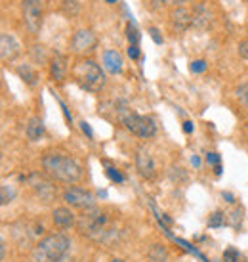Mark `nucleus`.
Wrapping results in <instances>:
<instances>
[{
  "instance_id": "obj_17",
  "label": "nucleus",
  "mask_w": 248,
  "mask_h": 262,
  "mask_svg": "<svg viewBox=\"0 0 248 262\" xmlns=\"http://www.w3.org/2000/svg\"><path fill=\"white\" fill-rule=\"evenodd\" d=\"M25 134L31 142H37L40 138L44 136V123L38 119V117H31L27 123V128H25Z\"/></svg>"
},
{
  "instance_id": "obj_41",
  "label": "nucleus",
  "mask_w": 248,
  "mask_h": 262,
  "mask_svg": "<svg viewBox=\"0 0 248 262\" xmlns=\"http://www.w3.org/2000/svg\"><path fill=\"white\" fill-rule=\"evenodd\" d=\"M214 170H216V174H221V165L214 166Z\"/></svg>"
},
{
  "instance_id": "obj_28",
  "label": "nucleus",
  "mask_w": 248,
  "mask_h": 262,
  "mask_svg": "<svg viewBox=\"0 0 248 262\" xmlns=\"http://www.w3.org/2000/svg\"><path fill=\"white\" fill-rule=\"evenodd\" d=\"M33 54H35V59H38V61H46V54H44V46H35L33 48Z\"/></svg>"
},
{
  "instance_id": "obj_26",
  "label": "nucleus",
  "mask_w": 248,
  "mask_h": 262,
  "mask_svg": "<svg viewBox=\"0 0 248 262\" xmlns=\"http://www.w3.org/2000/svg\"><path fill=\"white\" fill-rule=\"evenodd\" d=\"M191 73H202L204 69H206V61L204 59H197V61H193L191 63Z\"/></svg>"
},
{
  "instance_id": "obj_35",
  "label": "nucleus",
  "mask_w": 248,
  "mask_h": 262,
  "mask_svg": "<svg viewBox=\"0 0 248 262\" xmlns=\"http://www.w3.org/2000/svg\"><path fill=\"white\" fill-rule=\"evenodd\" d=\"M172 4H176V6H183V4H189L193 0H170Z\"/></svg>"
},
{
  "instance_id": "obj_6",
  "label": "nucleus",
  "mask_w": 248,
  "mask_h": 262,
  "mask_svg": "<svg viewBox=\"0 0 248 262\" xmlns=\"http://www.w3.org/2000/svg\"><path fill=\"white\" fill-rule=\"evenodd\" d=\"M23 21L31 33H38L42 27V2L40 0H21Z\"/></svg>"
},
{
  "instance_id": "obj_31",
  "label": "nucleus",
  "mask_w": 248,
  "mask_h": 262,
  "mask_svg": "<svg viewBox=\"0 0 248 262\" xmlns=\"http://www.w3.org/2000/svg\"><path fill=\"white\" fill-rule=\"evenodd\" d=\"M219 161H221V159H219L218 153H208V155H206V163H208V165L218 166V165H219Z\"/></svg>"
},
{
  "instance_id": "obj_30",
  "label": "nucleus",
  "mask_w": 248,
  "mask_h": 262,
  "mask_svg": "<svg viewBox=\"0 0 248 262\" xmlns=\"http://www.w3.org/2000/svg\"><path fill=\"white\" fill-rule=\"evenodd\" d=\"M128 56L132 59H140V56H142V54H140V46H138V44H130V46H128Z\"/></svg>"
},
{
  "instance_id": "obj_40",
  "label": "nucleus",
  "mask_w": 248,
  "mask_h": 262,
  "mask_svg": "<svg viewBox=\"0 0 248 262\" xmlns=\"http://www.w3.org/2000/svg\"><path fill=\"white\" fill-rule=\"evenodd\" d=\"M193 165H195V166H199V165H200L199 157H193Z\"/></svg>"
},
{
  "instance_id": "obj_1",
  "label": "nucleus",
  "mask_w": 248,
  "mask_h": 262,
  "mask_svg": "<svg viewBox=\"0 0 248 262\" xmlns=\"http://www.w3.org/2000/svg\"><path fill=\"white\" fill-rule=\"evenodd\" d=\"M42 168L50 178L65 184H76L82 178V166L61 153H46L42 157Z\"/></svg>"
},
{
  "instance_id": "obj_9",
  "label": "nucleus",
  "mask_w": 248,
  "mask_h": 262,
  "mask_svg": "<svg viewBox=\"0 0 248 262\" xmlns=\"http://www.w3.org/2000/svg\"><path fill=\"white\" fill-rule=\"evenodd\" d=\"M136 168L142 178L145 180H153L155 174H157V166H155V161H153L151 153L145 149V147H140L138 153H136Z\"/></svg>"
},
{
  "instance_id": "obj_44",
  "label": "nucleus",
  "mask_w": 248,
  "mask_h": 262,
  "mask_svg": "<svg viewBox=\"0 0 248 262\" xmlns=\"http://www.w3.org/2000/svg\"><path fill=\"white\" fill-rule=\"evenodd\" d=\"M105 2H107V4H114V2H116V0H105Z\"/></svg>"
},
{
  "instance_id": "obj_38",
  "label": "nucleus",
  "mask_w": 248,
  "mask_h": 262,
  "mask_svg": "<svg viewBox=\"0 0 248 262\" xmlns=\"http://www.w3.org/2000/svg\"><path fill=\"white\" fill-rule=\"evenodd\" d=\"M0 254H2V260H4V256H6V245L2 243V249H0Z\"/></svg>"
},
{
  "instance_id": "obj_34",
  "label": "nucleus",
  "mask_w": 248,
  "mask_h": 262,
  "mask_svg": "<svg viewBox=\"0 0 248 262\" xmlns=\"http://www.w3.org/2000/svg\"><path fill=\"white\" fill-rule=\"evenodd\" d=\"M183 132H185V134H191V132H193V123H191V121H185V123H183Z\"/></svg>"
},
{
  "instance_id": "obj_15",
  "label": "nucleus",
  "mask_w": 248,
  "mask_h": 262,
  "mask_svg": "<svg viewBox=\"0 0 248 262\" xmlns=\"http://www.w3.org/2000/svg\"><path fill=\"white\" fill-rule=\"evenodd\" d=\"M67 71H69V63L67 58L61 54H56L54 58L50 59V75L54 80H63L67 77Z\"/></svg>"
},
{
  "instance_id": "obj_16",
  "label": "nucleus",
  "mask_w": 248,
  "mask_h": 262,
  "mask_svg": "<svg viewBox=\"0 0 248 262\" xmlns=\"http://www.w3.org/2000/svg\"><path fill=\"white\" fill-rule=\"evenodd\" d=\"M27 182H31V186H33V190L37 192L40 197H52V194H54V188H52V184L50 182H46L44 178L40 174H31L27 178Z\"/></svg>"
},
{
  "instance_id": "obj_4",
  "label": "nucleus",
  "mask_w": 248,
  "mask_h": 262,
  "mask_svg": "<svg viewBox=\"0 0 248 262\" xmlns=\"http://www.w3.org/2000/svg\"><path fill=\"white\" fill-rule=\"evenodd\" d=\"M105 222H107L105 214L94 205V207H90V209H84L82 213L76 216V230H78V233L95 239L99 233L103 232Z\"/></svg>"
},
{
  "instance_id": "obj_23",
  "label": "nucleus",
  "mask_w": 248,
  "mask_h": 262,
  "mask_svg": "<svg viewBox=\"0 0 248 262\" xmlns=\"http://www.w3.org/2000/svg\"><path fill=\"white\" fill-rule=\"evenodd\" d=\"M105 174L109 176V180H113V182H116V184H120V182H124V176L114 168V166H107V170H105Z\"/></svg>"
},
{
  "instance_id": "obj_29",
  "label": "nucleus",
  "mask_w": 248,
  "mask_h": 262,
  "mask_svg": "<svg viewBox=\"0 0 248 262\" xmlns=\"http://www.w3.org/2000/svg\"><path fill=\"white\" fill-rule=\"evenodd\" d=\"M238 56H240V58H244V59H248V40L238 42Z\"/></svg>"
},
{
  "instance_id": "obj_20",
  "label": "nucleus",
  "mask_w": 248,
  "mask_h": 262,
  "mask_svg": "<svg viewBox=\"0 0 248 262\" xmlns=\"http://www.w3.org/2000/svg\"><path fill=\"white\" fill-rule=\"evenodd\" d=\"M61 10L69 18H76L80 14V2L78 0H63L61 2Z\"/></svg>"
},
{
  "instance_id": "obj_25",
  "label": "nucleus",
  "mask_w": 248,
  "mask_h": 262,
  "mask_svg": "<svg viewBox=\"0 0 248 262\" xmlns=\"http://www.w3.org/2000/svg\"><path fill=\"white\" fill-rule=\"evenodd\" d=\"M14 195H16V192H14L12 188H8V186H2V205L10 203V201L14 199Z\"/></svg>"
},
{
  "instance_id": "obj_24",
  "label": "nucleus",
  "mask_w": 248,
  "mask_h": 262,
  "mask_svg": "<svg viewBox=\"0 0 248 262\" xmlns=\"http://www.w3.org/2000/svg\"><path fill=\"white\" fill-rule=\"evenodd\" d=\"M240 220H242V209H233V211H231V220H229V224H231L233 228H238V226H240Z\"/></svg>"
},
{
  "instance_id": "obj_8",
  "label": "nucleus",
  "mask_w": 248,
  "mask_h": 262,
  "mask_svg": "<svg viewBox=\"0 0 248 262\" xmlns=\"http://www.w3.org/2000/svg\"><path fill=\"white\" fill-rule=\"evenodd\" d=\"M97 44L94 31L90 29H78L71 39V50L75 54H86V52H92Z\"/></svg>"
},
{
  "instance_id": "obj_32",
  "label": "nucleus",
  "mask_w": 248,
  "mask_h": 262,
  "mask_svg": "<svg viewBox=\"0 0 248 262\" xmlns=\"http://www.w3.org/2000/svg\"><path fill=\"white\" fill-rule=\"evenodd\" d=\"M149 35H151L153 40H155L157 44H162V37L159 35V29H155V27H151V29H149Z\"/></svg>"
},
{
  "instance_id": "obj_19",
  "label": "nucleus",
  "mask_w": 248,
  "mask_h": 262,
  "mask_svg": "<svg viewBox=\"0 0 248 262\" xmlns=\"http://www.w3.org/2000/svg\"><path fill=\"white\" fill-rule=\"evenodd\" d=\"M149 258L153 262H164L168 258V251H166V247L161 245V243H155L151 249H149Z\"/></svg>"
},
{
  "instance_id": "obj_18",
  "label": "nucleus",
  "mask_w": 248,
  "mask_h": 262,
  "mask_svg": "<svg viewBox=\"0 0 248 262\" xmlns=\"http://www.w3.org/2000/svg\"><path fill=\"white\" fill-rule=\"evenodd\" d=\"M18 75L23 78L25 82H27L29 86H35V84L38 82L37 71L31 67V65H19V67H18Z\"/></svg>"
},
{
  "instance_id": "obj_2",
  "label": "nucleus",
  "mask_w": 248,
  "mask_h": 262,
  "mask_svg": "<svg viewBox=\"0 0 248 262\" xmlns=\"http://www.w3.org/2000/svg\"><path fill=\"white\" fill-rule=\"evenodd\" d=\"M71 241L63 233H50L33 247V262H59L69 252Z\"/></svg>"
},
{
  "instance_id": "obj_42",
  "label": "nucleus",
  "mask_w": 248,
  "mask_h": 262,
  "mask_svg": "<svg viewBox=\"0 0 248 262\" xmlns=\"http://www.w3.org/2000/svg\"><path fill=\"white\" fill-rule=\"evenodd\" d=\"M155 2H157V4H166L168 0H155Z\"/></svg>"
},
{
  "instance_id": "obj_14",
  "label": "nucleus",
  "mask_w": 248,
  "mask_h": 262,
  "mask_svg": "<svg viewBox=\"0 0 248 262\" xmlns=\"http://www.w3.org/2000/svg\"><path fill=\"white\" fill-rule=\"evenodd\" d=\"M52 218H54V224H56L57 228H61V230L71 228V226H76V216L73 214V211L67 209V207H57V209H54Z\"/></svg>"
},
{
  "instance_id": "obj_45",
  "label": "nucleus",
  "mask_w": 248,
  "mask_h": 262,
  "mask_svg": "<svg viewBox=\"0 0 248 262\" xmlns=\"http://www.w3.org/2000/svg\"><path fill=\"white\" fill-rule=\"evenodd\" d=\"M246 40H248V35H246Z\"/></svg>"
},
{
  "instance_id": "obj_13",
  "label": "nucleus",
  "mask_w": 248,
  "mask_h": 262,
  "mask_svg": "<svg viewBox=\"0 0 248 262\" xmlns=\"http://www.w3.org/2000/svg\"><path fill=\"white\" fill-rule=\"evenodd\" d=\"M122 67H124V61H122L120 52H116V50H105L103 52L105 71L111 73V75H118V73H122Z\"/></svg>"
},
{
  "instance_id": "obj_5",
  "label": "nucleus",
  "mask_w": 248,
  "mask_h": 262,
  "mask_svg": "<svg viewBox=\"0 0 248 262\" xmlns=\"http://www.w3.org/2000/svg\"><path fill=\"white\" fill-rule=\"evenodd\" d=\"M120 123L126 126V130H130L132 134L140 138H153L157 134V125H155V121L151 117L138 115V113L130 111Z\"/></svg>"
},
{
  "instance_id": "obj_7",
  "label": "nucleus",
  "mask_w": 248,
  "mask_h": 262,
  "mask_svg": "<svg viewBox=\"0 0 248 262\" xmlns=\"http://www.w3.org/2000/svg\"><path fill=\"white\" fill-rule=\"evenodd\" d=\"M63 201L75 209H90L95 205V197L92 192L88 190H82L78 186H69L65 192H63Z\"/></svg>"
},
{
  "instance_id": "obj_27",
  "label": "nucleus",
  "mask_w": 248,
  "mask_h": 262,
  "mask_svg": "<svg viewBox=\"0 0 248 262\" xmlns=\"http://www.w3.org/2000/svg\"><path fill=\"white\" fill-rule=\"evenodd\" d=\"M223 260L225 262H238V251L235 249H227L223 252Z\"/></svg>"
},
{
  "instance_id": "obj_43",
  "label": "nucleus",
  "mask_w": 248,
  "mask_h": 262,
  "mask_svg": "<svg viewBox=\"0 0 248 262\" xmlns=\"http://www.w3.org/2000/svg\"><path fill=\"white\" fill-rule=\"evenodd\" d=\"M111 262H124V260H122V258H113Z\"/></svg>"
},
{
  "instance_id": "obj_21",
  "label": "nucleus",
  "mask_w": 248,
  "mask_h": 262,
  "mask_svg": "<svg viewBox=\"0 0 248 262\" xmlns=\"http://www.w3.org/2000/svg\"><path fill=\"white\" fill-rule=\"evenodd\" d=\"M126 37L130 40V44H140V31L134 21H128V25H126Z\"/></svg>"
},
{
  "instance_id": "obj_22",
  "label": "nucleus",
  "mask_w": 248,
  "mask_h": 262,
  "mask_svg": "<svg viewBox=\"0 0 248 262\" xmlns=\"http://www.w3.org/2000/svg\"><path fill=\"white\" fill-rule=\"evenodd\" d=\"M225 222V214L221 211H214V213L208 216V228H219Z\"/></svg>"
},
{
  "instance_id": "obj_39",
  "label": "nucleus",
  "mask_w": 248,
  "mask_h": 262,
  "mask_svg": "<svg viewBox=\"0 0 248 262\" xmlns=\"http://www.w3.org/2000/svg\"><path fill=\"white\" fill-rule=\"evenodd\" d=\"M59 262H75V260H73V258H71L69 254H65V256H63V258H61Z\"/></svg>"
},
{
  "instance_id": "obj_33",
  "label": "nucleus",
  "mask_w": 248,
  "mask_h": 262,
  "mask_svg": "<svg viewBox=\"0 0 248 262\" xmlns=\"http://www.w3.org/2000/svg\"><path fill=\"white\" fill-rule=\"evenodd\" d=\"M80 128H82V132H84L88 138H94V132H92V128H90V125H88L86 121H82V123H80Z\"/></svg>"
},
{
  "instance_id": "obj_12",
  "label": "nucleus",
  "mask_w": 248,
  "mask_h": 262,
  "mask_svg": "<svg viewBox=\"0 0 248 262\" xmlns=\"http://www.w3.org/2000/svg\"><path fill=\"white\" fill-rule=\"evenodd\" d=\"M170 23L174 29H187L189 25H193V12H189L183 6H178L170 12Z\"/></svg>"
},
{
  "instance_id": "obj_37",
  "label": "nucleus",
  "mask_w": 248,
  "mask_h": 262,
  "mask_svg": "<svg viewBox=\"0 0 248 262\" xmlns=\"http://www.w3.org/2000/svg\"><path fill=\"white\" fill-rule=\"evenodd\" d=\"M223 197H225V199H227L229 203H233V201H235V199H233V195H231V194H227V192H225V194H223Z\"/></svg>"
},
{
  "instance_id": "obj_3",
  "label": "nucleus",
  "mask_w": 248,
  "mask_h": 262,
  "mask_svg": "<svg viewBox=\"0 0 248 262\" xmlns=\"http://www.w3.org/2000/svg\"><path fill=\"white\" fill-rule=\"evenodd\" d=\"M75 77L80 82V86L90 90V92H97L105 86V73L103 69L95 63L94 59H84L75 67Z\"/></svg>"
},
{
  "instance_id": "obj_11",
  "label": "nucleus",
  "mask_w": 248,
  "mask_h": 262,
  "mask_svg": "<svg viewBox=\"0 0 248 262\" xmlns=\"http://www.w3.org/2000/svg\"><path fill=\"white\" fill-rule=\"evenodd\" d=\"M212 23V12H210L206 2H199L193 8V27L197 29H208V25Z\"/></svg>"
},
{
  "instance_id": "obj_10",
  "label": "nucleus",
  "mask_w": 248,
  "mask_h": 262,
  "mask_svg": "<svg viewBox=\"0 0 248 262\" xmlns=\"http://www.w3.org/2000/svg\"><path fill=\"white\" fill-rule=\"evenodd\" d=\"M0 54H2L4 61H14L19 56V42L16 40L14 35L2 33V37H0Z\"/></svg>"
},
{
  "instance_id": "obj_36",
  "label": "nucleus",
  "mask_w": 248,
  "mask_h": 262,
  "mask_svg": "<svg viewBox=\"0 0 248 262\" xmlns=\"http://www.w3.org/2000/svg\"><path fill=\"white\" fill-rule=\"evenodd\" d=\"M242 102H244V106L248 107V88L244 90V94H242Z\"/></svg>"
}]
</instances>
